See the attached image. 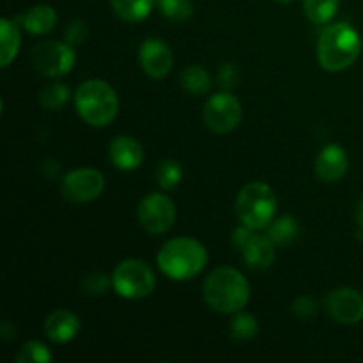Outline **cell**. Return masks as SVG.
Returning a JSON list of instances; mask_svg holds the SVG:
<instances>
[{
	"mask_svg": "<svg viewBox=\"0 0 363 363\" xmlns=\"http://www.w3.org/2000/svg\"><path fill=\"white\" fill-rule=\"evenodd\" d=\"M204 300L220 314H236L247 307L250 300V284L243 273L230 266L213 269L204 280Z\"/></svg>",
	"mask_w": 363,
	"mask_h": 363,
	"instance_id": "cell-1",
	"label": "cell"
},
{
	"mask_svg": "<svg viewBox=\"0 0 363 363\" xmlns=\"http://www.w3.org/2000/svg\"><path fill=\"white\" fill-rule=\"evenodd\" d=\"M208 259L204 245L188 236L169 240L156 255L160 272L176 282L195 279L206 268Z\"/></svg>",
	"mask_w": 363,
	"mask_h": 363,
	"instance_id": "cell-2",
	"label": "cell"
},
{
	"mask_svg": "<svg viewBox=\"0 0 363 363\" xmlns=\"http://www.w3.org/2000/svg\"><path fill=\"white\" fill-rule=\"evenodd\" d=\"M362 38L350 23H333L323 30L318 41V60L323 69L339 73L358 60Z\"/></svg>",
	"mask_w": 363,
	"mask_h": 363,
	"instance_id": "cell-3",
	"label": "cell"
},
{
	"mask_svg": "<svg viewBox=\"0 0 363 363\" xmlns=\"http://www.w3.org/2000/svg\"><path fill=\"white\" fill-rule=\"evenodd\" d=\"M74 106L77 112L89 126L105 128L112 123L119 113V98L116 89L105 80L84 82L74 92Z\"/></svg>",
	"mask_w": 363,
	"mask_h": 363,
	"instance_id": "cell-4",
	"label": "cell"
},
{
	"mask_svg": "<svg viewBox=\"0 0 363 363\" xmlns=\"http://www.w3.org/2000/svg\"><path fill=\"white\" fill-rule=\"evenodd\" d=\"M277 201L275 190L266 183H248L238 194L234 209L243 225L250 227L254 230L268 229L269 223L275 220Z\"/></svg>",
	"mask_w": 363,
	"mask_h": 363,
	"instance_id": "cell-5",
	"label": "cell"
},
{
	"mask_svg": "<svg viewBox=\"0 0 363 363\" xmlns=\"http://www.w3.org/2000/svg\"><path fill=\"white\" fill-rule=\"evenodd\" d=\"M112 287L121 298L144 300L156 289V275L151 266L140 259H126L113 269Z\"/></svg>",
	"mask_w": 363,
	"mask_h": 363,
	"instance_id": "cell-6",
	"label": "cell"
},
{
	"mask_svg": "<svg viewBox=\"0 0 363 363\" xmlns=\"http://www.w3.org/2000/svg\"><path fill=\"white\" fill-rule=\"evenodd\" d=\"M202 117L209 131L216 135H227L240 126L243 119V106L240 99L229 91L209 96L206 101Z\"/></svg>",
	"mask_w": 363,
	"mask_h": 363,
	"instance_id": "cell-7",
	"label": "cell"
},
{
	"mask_svg": "<svg viewBox=\"0 0 363 363\" xmlns=\"http://www.w3.org/2000/svg\"><path fill=\"white\" fill-rule=\"evenodd\" d=\"M77 62V55L69 43L43 41L32 50V64L35 71L46 78L66 77Z\"/></svg>",
	"mask_w": 363,
	"mask_h": 363,
	"instance_id": "cell-8",
	"label": "cell"
},
{
	"mask_svg": "<svg viewBox=\"0 0 363 363\" xmlns=\"http://www.w3.org/2000/svg\"><path fill=\"white\" fill-rule=\"evenodd\" d=\"M137 218L145 233L165 234L176 222V206L169 195L149 194L138 204Z\"/></svg>",
	"mask_w": 363,
	"mask_h": 363,
	"instance_id": "cell-9",
	"label": "cell"
},
{
	"mask_svg": "<svg viewBox=\"0 0 363 363\" xmlns=\"http://www.w3.org/2000/svg\"><path fill=\"white\" fill-rule=\"evenodd\" d=\"M105 190V177L96 169H77L64 176L60 191L64 199L78 204L92 202L101 197Z\"/></svg>",
	"mask_w": 363,
	"mask_h": 363,
	"instance_id": "cell-10",
	"label": "cell"
},
{
	"mask_svg": "<svg viewBox=\"0 0 363 363\" xmlns=\"http://www.w3.org/2000/svg\"><path fill=\"white\" fill-rule=\"evenodd\" d=\"M325 311L339 325H358L363 321V296L357 289L339 287L326 296Z\"/></svg>",
	"mask_w": 363,
	"mask_h": 363,
	"instance_id": "cell-11",
	"label": "cell"
},
{
	"mask_svg": "<svg viewBox=\"0 0 363 363\" xmlns=\"http://www.w3.org/2000/svg\"><path fill=\"white\" fill-rule=\"evenodd\" d=\"M138 64L147 77L162 80L172 71L174 55L172 50L162 39L149 38L142 43L138 50Z\"/></svg>",
	"mask_w": 363,
	"mask_h": 363,
	"instance_id": "cell-12",
	"label": "cell"
},
{
	"mask_svg": "<svg viewBox=\"0 0 363 363\" xmlns=\"http://www.w3.org/2000/svg\"><path fill=\"white\" fill-rule=\"evenodd\" d=\"M314 169L323 183H337L350 170V156L340 145H325L315 158Z\"/></svg>",
	"mask_w": 363,
	"mask_h": 363,
	"instance_id": "cell-13",
	"label": "cell"
},
{
	"mask_svg": "<svg viewBox=\"0 0 363 363\" xmlns=\"http://www.w3.org/2000/svg\"><path fill=\"white\" fill-rule=\"evenodd\" d=\"M108 160L119 170L131 172V170H137L144 162V147L137 138L121 135L110 142Z\"/></svg>",
	"mask_w": 363,
	"mask_h": 363,
	"instance_id": "cell-14",
	"label": "cell"
},
{
	"mask_svg": "<svg viewBox=\"0 0 363 363\" xmlns=\"http://www.w3.org/2000/svg\"><path fill=\"white\" fill-rule=\"evenodd\" d=\"M43 330H45V335L52 342L67 344L73 339H77V335L82 330V323L74 312L66 311V308H59V311L52 312L46 318Z\"/></svg>",
	"mask_w": 363,
	"mask_h": 363,
	"instance_id": "cell-15",
	"label": "cell"
},
{
	"mask_svg": "<svg viewBox=\"0 0 363 363\" xmlns=\"http://www.w3.org/2000/svg\"><path fill=\"white\" fill-rule=\"evenodd\" d=\"M275 247L277 245L266 234L264 236L255 234L248 241L247 247L241 250L245 264L254 272H264V269L272 268V264L275 262Z\"/></svg>",
	"mask_w": 363,
	"mask_h": 363,
	"instance_id": "cell-16",
	"label": "cell"
},
{
	"mask_svg": "<svg viewBox=\"0 0 363 363\" xmlns=\"http://www.w3.org/2000/svg\"><path fill=\"white\" fill-rule=\"evenodd\" d=\"M23 28L34 35L48 34L57 25V13L48 4H39L23 14Z\"/></svg>",
	"mask_w": 363,
	"mask_h": 363,
	"instance_id": "cell-17",
	"label": "cell"
},
{
	"mask_svg": "<svg viewBox=\"0 0 363 363\" xmlns=\"http://www.w3.org/2000/svg\"><path fill=\"white\" fill-rule=\"evenodd\" d=\"M21 46L20 28L14 21L2 18L0 20V66L7 67L14 59Z\"/></svg>",
	"mask_w": 363,
	"mask_h": 363,
	"instance_id": "cell-18",
	"label": "cell"
},
{
	"mask_svg": "<svg viewBox=\"0 0 363 363\" xmlns=\"http://www.w3.org/2000/svg\"><path fill=\"white\" fill-rule=\"evenodd\" d=\"M156 0H110L112 11L126 23H138L151 14Z\"/></svg>",
	"mask_w": 363,
	"mask_h": 363,
	"instance_id": "cell-19",
	"label": "cell"
},
{
	"mask_svg": "<svg viewBox=\"0 0 363 363\" xmlns=\"http://www.w3.org/2000/svg\"><path fill=\"white\" fill-rule=\"evenodd\" d=\"M300 234V223L294 216L284 215L275 218L266 229V236L277 245V247H287L293 243Z\"/></svg>",
	"mask_w": 363,
	"mask_h": 363,
	"instance_id": "cell-20",
	"label": "cell"
},
{
	"mask_svg": "<svg viewBox=\"0 0 363 363\" xmlns=\"http://www.w3.org/2000/svg\"><path fill=\"white\" fill-rule=\"evenodd\" d=\"M181 85H183V89L188 94L206 96L211 91L213 80L208 69H204L202 66H197V64H191V66H188L181 73Z\"/></svg>",
	"mask_w": 363,
	"mask_h": 363,
	"instance_id": "cell-21",
	"label": "cell"
},
{
	"mask_svg": "<svg viewBox=\"0 0 363 363\" xmlns=\"http://www.w3.org/2000/svg\"><path fill=\"white\" fill-rule=\"evenodd\" d=\"M229 332L234 340L247 342V340H252L257 337L259 323L252 314H247V312H236V315H234L229 323Z\"/></svg>",
	"mask_w": 363,
	"mask_h": 363,
	"instance_id": "cell-22",
	"label": "cell"
},
{
	"mask_svg": "<svg viewBox=\"0 0 363 363\" xmlns=\"http://www.w3.org/2000/svg\"><path fill=\"white\" fill-rule=\"evenodd\" d=\"M340 0H303V11L312 23H328L339 11Z\"/></svg>",
	"mask_w": 363,
	"mask_h": 363,
	"instance_id": "cell-23",
	"label": "cell"
},
{
	"mask_svg": "<svg viewBox=\"0 0 363 363\" xmlns=\"http://www.w3.org/2000/svg\"><path fill=\"white\" fill-rule=\"evenodd\" d=\"M69 87L60 82H53L48 84L39 94V103L45 106L46 110H60L67 101H69Z\"/></svg>",
	"mask_w": 363,
	"mask_h": 363,
	"instance_id": "cell-24",
	"label": "cell"
},
{
	"mask_svg": "<svg viewBox=\"0 0 363 363\" xmlns=\"http://www.w3.org/2000/svg\"><path fill=\"white\" fill-rule=\"evenodd\" d=\"M160 7V13L170 21L176 23H183V21L190 20L194 14V2L191 0H156Z\"/></svg>",
	"mask_w": 363,
	"mask_h": 363,
	"instance_id": "cell-25",
	"label": "cell"
},
{
	"mask_svg": "<svg viewBox=\"0 0 363 363\" xmlns=\"http://www.w3.org/2000/svg\"><path fill=\"white\" fill-rule=\"evenodd\" d=\"M183 179V167L176 160H163L156 169V181L162 190H174Z\"/></svg>",
	"mask_w": 363,
	"mask_h": 363,
	"instance_id": "cell-26",
	"label": "cell"
},
{
	"mask_svg": "<svg viewBox=\"0 0 363 363\" xmlns=\"http://www.w3.org/2000/svg\"><path fill=\"white\" fill-rule=\"evenodd\" d=\"M18 363H50L52 362V353H50L48 347L45 346L39 340H30V342H25L20 347L16 354Z\"/></svg>",
	"mask_w": 363,
	"mask_h": 363,
	"instance_id": "cell-27",
	"label": "cell"
},
{
	"mask_svg": "<svg viewBox=\"0 0 363 363\" xmlns=\"http://www.w3.org/2000/svg\"><path fill=\"white\" fill-rule=\"evenodd\" d=\"M110 286H112V279H108L105 273H91L82 282V289L89 296H101L108 291Z\"/></svg>",
	"mask_w": 363,
	"mask_h": 363,
	"instance_id": "cell-28",
	"label": "cell"
},
{
	"mask_svg": "<svg viewBox=\"0 0 363 363\" xmlns=\"http://www.w3.org/2000/svg\"><path fill=\"white\" fill-rule=\"evenodd\" d=\"M291 311H293V314L298 315V318L308 319V318H312V315L318 314L319 305L314 298L298 296L296 300L293 301V307H291Z\"/></svg>",
	"mask_w": 363,
	"mask_h": 363,
	"instance_id": "cell-29",
	"label": "cell"
},
{
	"mask_svg": "<svg viewBox=\"0 0 363 363\" xmlns=\"http://www.w3.org/2000/svg\"><path fill=\"white\" fill-rule=\"evenodd\" d=\"M216 80H218V84L222 85L225 91H230V89H234L238 85V80H240V69H238L236 64L233 62L222 64L218 69V74H216Z\"/></svg>",
	"mask_w": 363,
	"mask_h": 363,
	"instance_id": "cell-30",
	"label": "cell"
},
{
	"mask_svg": "<svg viewBox=\"0 0 363 363\" xmlns=\"http://www.w3.org/2000/svg\"><path fill=\"white\" fill-rule=\"evenodd\" d=\"M87 34H89V28L87 25H85V21L73 20L66 28V41L69 43L71 46L80 45V43H84L85 39H87Z\"/></svg>",
	"mask_w": 363,
	"mask_h": 363,
	"instance_id": "cell-31",
	"label": "cell"
},
{
	"mask_svg": "<svg viewBox=\"0 0 363 363\" xmlns=\"http://www.w3.org/2000/svg\"><path fill=\"white\" fill-rule=\"evenodd\" d=\"M254 236H255V230L241 223V227H238V229L234 230V234H233V245L238 248V250L241 252L245 247H247L248 241H250Z\"/></svg>",
	"mask_w": 363,
	"mask_h": 363,
	"instance_id": "cell-32",
	"label": "cell"
},
{
	"mask_svg": "<svg viewBox=\"0 0 363 363\" xmlns=\"http://www.w3.org/2000/svg\"><path fill=\"white\" fill-rule=\"evenodd\" d=\"M354 220H357L358 225L363 229V201H360L354 206Z\"/></svg>",
	"mask_w": 363,
	"mask_h": 363,
	"instance_id": "cell-33",
	"label": "cell"
},
{
	"mask_svg": "<svg viewBox=\"0 0 363 363\" xmlns=\"http://www.w3.org/2000/svg\"><path fill=\"white\" fill-rule=\"evenodd\" d=\"M275 2L277 4H291V2H293V0H275Z\"/></svg>",
	"mask_w": 363,
	"mask_h": 363,
	"instance_id": "cell-34",
	"label": "cell"
}]
</instances>
